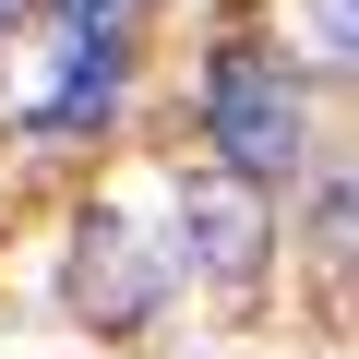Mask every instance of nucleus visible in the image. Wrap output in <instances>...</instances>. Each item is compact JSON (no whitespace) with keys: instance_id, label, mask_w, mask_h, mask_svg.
Listing matches in <instances>:
<instances>
[{"instance_id":"3","label":"nucleus","mask_w":359,"mask_h":359,"mask_svg":"<svg viewBox=\"0 0 359 359\" xmlns=\"http://www.w3.org/2000/svg\"><path fill=\"white\" fill-rule=\"evenodd\" d=\"M60 299H72L96 335H144V323H156V252H144L120 216H84V228H72V264H60Z\"/></svg>"},{"instance_id":"1","label":"nucleus","mask_w":359,"mask_h":359,"mask_svg":"<svg viewBox=\"0 0 359 359\" xmlns=\"http://www.w3.org/2000/svg\"><path fill=\"white\" fill-rule=\"evenodd\" d=\"M204 144H216V168H240V180H287L299 168V72H287V48H216L204 60Z\"/></svg>"},{"instance_id":"2","label":"nucleus","mask_w":359,"mask_h":359,"mask_svg":"<svg viewBox=\"0 0 359 359\" xmlns=\"http://www.w3.org/2000/svg\"><path fill=\"white\" fill-rule=\"evenodd\" d=\"M48 13V72L25 84V132H96L108 96H120V60H132V0H36Z\"/></svg>"},{"instance_id":"4","label":"nucleus","mask_w":359,"mask_h":359,"mask_svg":"<svg viewBox=\"0 0 359 359\" xmlns=\"http://www.w3.org/2000/svg\"><path fill=\"white\" fill-rule=\"evenodd\" d=\"M264 240H276V216H264V180H240V168H192L180 180V252H192V276H252L264 264Z\"/></svg>"},{"instance_id":"6","label":"nucleus","mask_w":359,"mask_h":359,"mask_svg":"<svg viewBox=\"0 0 359 359\" xmlns=\"http://www.w3.org/2000/svg\"><path fill=\"white\" fill-rule=\"evenodd\" d=\"M25 13H36V0H0V36H13V25H25Z\"/></svg>"},{"instance_id":"5","label":"nucleus","mask_w":359,"mask_h":359,"mask_svg":"<svg viewBox=\"0 0 359 359\" xmlns=\"http://www.w3.org/2000/svg\"><path fill=\"white\" fill-rule=\"evenodd\" d=\"M347 13H359V0H311V72H347L359 48H347Z\"/></svg>"}]
</instances>
